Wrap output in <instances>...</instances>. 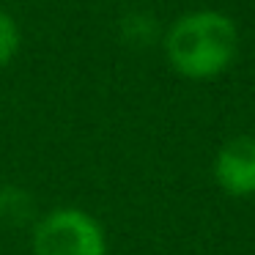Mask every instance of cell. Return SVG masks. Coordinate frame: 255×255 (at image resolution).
Here are the masks:
<instances>
[{"instance_id":"obj_1","label":"cell","mask_w":255,"mask_h":255,"mask_svg":"<svg viewBox=\"0 0 255 255\" xmlns=\"http://www.w3.org/2000/svg\"><path fill=\"white\" fill-rule=\"evenodd\" d=\"M167 63L187 80L220 77L239 55V28L228 14L187 11L162 33Z\"/></svg>"},{"instance_id":"obj_2","label":"cell","mask_w":255,"mask_h":255,"mask_svg":"<svg viewBox=\"0 0 255 255\" xmlns=\"http://www.w3.org/2000/svg\"><path fill=\"white\" fill-rule=\"evenodd\" d=\"M33 255H107V239L88 211L61 206L33 225Z\"/></svg>"},{"instance_id":"obj_3","label":"cell","mask_w":255,"mask_h":255,"mask_svg":"<svg viewBox=\"0 0 255 255\" xmlns=\"http://www.w3.org/2000/svg\"><path fill=\"white\" fill-rule=\"evenodd\" d=\"M214 181L231 198L255 195V137L239 134L222 143L214 156Z\"/></svg>"},{"instance_id":"obj_4","label":"cell","mask_w":255,"mask_h":255,"mask_svg":"<svg viewBox=\"0 0 255 255\" xmlns=\"http://www.w3.org/2000/svg\"><path fill=\"white\" fill-rule=\"evenodd\" d=\"M36 217V200L19 184H0V228H25Z\"/></svg>"},{"instance_id":"obj_5","label":"cell","mask_w":255,"mask_h":255,"mask_svg":"<svg viewBox=\"0 0 255 255\" xmlns=\"http://www.w3.org/2000/svg\"><path fill=\"white\" fill-rule=\"evenodd\" d=\"M159 36H162L159 22L151 11L134 8V11H127L118 19V39L132 50H148L151 44L159 41Z\"/></svg>"},{"instance_id":"obj_6","label":"cell","mask_w":255,"mask_h":255,"mask_svg":"<svg viewBox=\"0 0 255 255\" xmlns=\"http://www.w3.org/2000/svg\"><path fill=\"white\" fill-rule=\"evenodd\" d=\"M19 28L11 19V14L0 8V69L8 66L14 61V55L19 52Z\"/></svg>"}]
</instances>
